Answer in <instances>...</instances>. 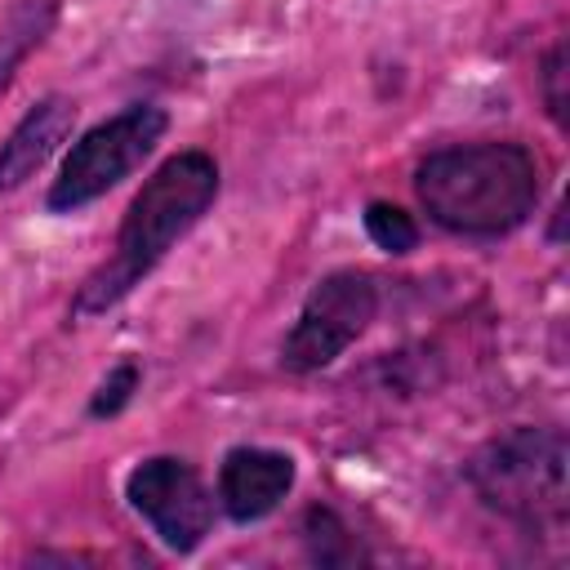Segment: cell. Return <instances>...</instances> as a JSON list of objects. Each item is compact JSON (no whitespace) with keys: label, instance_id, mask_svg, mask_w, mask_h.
<instances>
[{"label":"cell","instance_id":"277c9868","mask_svg":"<svg viewBox=\"0 0 570 570\" xmlns=\"http://www.w3.org/2000/svg\"><path fill=\"white\" fill-rule=\"evenodd\" d=\"M160 134H165V111L160 107H129V111L102 120L62 160V174L49 191V205L53 209H76V205L98 200L134 165H142V156L160 142Z\"/></svg>","mask_w":570,"mask_h":570},{"label":"cell","instance_id":"8992f818","mask_svg":"<svg viewBox=\"0 0 570 570\" xmlns=\"http://www.w3.org/2000/svg\"><path fill=\"white\" fill-rule=\"evenodd\" d=\"M129 503L178 552H191L209 534V517H214L209 490L183 459H147V463H138L129 472Z\"/></svg>","mask_w":570,"mask_h":570},{"label":"cell","instance_id":"5b68a950","mask_svg":"<svg viewBox=\"0 0 570 570\" xmlns=\"http://www.w3.org/2000/svg\"><path fill=\"white\" fill-rule=\"evenodd\" d=\"M374 307H379V294H374L370 276H361V272L325 276L307 294L303 316H298V325L289 330V338L281 347V361L298 374L330 365L352 338L365 334V325L374 321Z\"/></svg>","mask_w":570,"mask_h":570},{"label":"cell","instance_id":"7c38bea8","mask_svg":"<svg viewBox=\"0 0 570 570\" xmlns=\"http://www.w3.org/2000/svg\"><path fill=\"white\" fill-rule=\"evenodd\" d=\"M561 80H566V49L557 45V49H552V58H548V67H543V85H548V111H552L557 120H566V94H561Z\"/></svg>","mask_w":570,"mask_h":570},{"label":"cell","instance_id":"6da1fadb","mask_svg":"<svg viewBox=\"0 0 570 570\" xmlns=\"http://www.w3.org/2000/svg\"><path fill=\"white\" fill-rule=\"evenodd\" d=\"M214 191H218V165L205 151L169 156L134 196L116 236V254L80 285L76 316L107 312L111 303H120L169 254V245L209 209Z\"/></svg>","mask_w":570,"mask_h":570},{"label":"cell","instance_id":"9c48e42d","mask_svg":"<svg viewBox=\"0 0 570 570\" xmlns=\"http://www.w3.org/2000/svg\"><path fill=\"white\" fill-rule=\"evenodd\" d=\"M53 18H58V4H53V0H22V4L9 13V22L0 27V89L9 85L18 58H22L31 45H40V36L53 27Z\"/></svg>","mask_w":570,"mask_h":570},{"label":"cell","instance_id":"ba28073f","mask_svg":"<svg viewBox=\"0 0 570 570\" xmlns=\"http://www.w3.org/2000/svg\"><path fill=\"white\" fill-rule=\"evenodd\" d=\"M71 125H76V102L71 98H45V102H36L27 116H22V125L4 138V147H0V191H9V187H18V183H27L53 151H58V142L71 134Z\"/></svg>","mask_w":570,"mask_h":570},{"label":"cell","instance_id":"30bf717a","mask_svg":"<svg viewBox=\"0 0 570 570\" xmlns=\"http://www.w3.org/2000/svg\"><path fill=\"white\" fill-rule=\"evenodd\" d=\"M365 232H370V240H374L379 249H387V254H405V249L419 245L414 218H410L405 209L387 205V200H374V205L365 209Z\"/></svg>","mask_w":570,"mask_h":570},{"label":"cell","instance_id":"8fae6325","mask_svg":"<svg viewBox=\"0 0 570 570\" xmlns=\"http://www.w3.org/2000/svg\"><path fill=\"white\" fill-rule=\"evenodd\" d=\"M134 387H138V365H129V361H125V365H116V370L102 379V387H98V396H94V405H89V410H94L98 419H102V414H116V410L129 401V392H134Z\"/></svg>","mask_w":570,"mask_h":570},{"label":"cell","instance_id":"52a82bcc","mask_svg":"<svg viewBox=\"0 0 570 570\" xmlns=\"http://www.w3.org/2000/svg\"><path fill=\"white\" fill-rule=\"evenodd\" d=\"M294 485V463L276 450H232L223 459V472H218V494H223V508L236 517V521H258L267 517L285 490Z\"/></svg>","mask_w":570,"mask_h":570},{"label":"cell","instance_id":"3957f363","mask_svg":"<svg viewBox=\"0 0 570 570\" xmlns=\"http://www.w3.org/2000/svg\"><path fill=\"white\" fill-rule=\"evenodd\" d=\"M468 481L503 517H517L525 525L561 521V512H566V441H561V432H543V428L503 432L468 463Z\"/></svg>","mask_w":570,"mask_h":570},{"label":"cell","instance_id":"7a4b0ae2","mask_svg":"<svg viewBox=\"0 0 570 570\" xmlns=\"http://www.w3.org/2000/svg\"><path fill=\"white\" fill-rule=\"evenodd\" d=\"M414 191L441 227L499 236L530 218L539 200V165L517 142L450 147L419 165Z\"/></svg>","mask_w":570,"mask_h":570}]
</instances>
